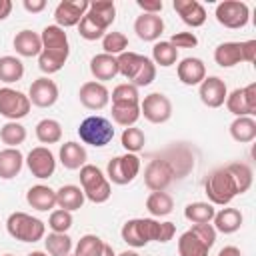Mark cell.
I'll return each instance as SVG.
<instances>
[{
	"label": "cell",
	"mask_w": 256,
	"mask_h": 256,
	"mask_svg": "<svg viewBox=\"0 0 256 256\" xmlns=\"http://www.w3.org/2000/svg\"><path fill=\"white\" fill-rule=\"evenodd\" d=\"M244 98H246L250 116L254 118V116H256V84H254V82L248 84V86H244Z\"/></svg>",
	"instance_id": "816d5d0a"
},
{
	"label": "cell",
	"mask_w": 256,
	"mask_h": 256,
	"mask_svg": "<svg viewBox=\"0 0 256 256\" xmlns=\"http://www.w3.org/2000/svg\"><path fill=\"white\" fill-rule=\"evenodd\" d=\"M176 50L178 48H194L196 44H198V38H196V34L194 32H176V34H172V38L168 40Z\"/></svg>",
	"instance_id": "681fc988"
},
{
	"label": "cell",
	"mask_w": 256,
	"mask_h": 256,
	"mask_svg": "<svg viewBox=\"0 0 256 256\" xmlns=\"http://www.w3.org/2000/svg\"><path fill=\"white\" fill-rule=\"evenodd\" d=\"M140 158L136 154H122V156H114L108 166H106V178L108 182L112 184H118V186H124V184H130L138 172H140Z\"/></svg>",
	"instance_id": "9c48e42d"
},
{
	"label": "cell",
	"mask_w": 256,
	"mask_h": 256,
	"mask_svg": "<svg viewBox=\"0 0 256 256\" xmlns=\"http://www.w3.org/2000/svg\"><path fill=\"white\" fill-rule=\"evenodd\" d=\"M226 168H228V172L232 174V178H234V182H236L238 194L248 192L250 186H252V180H254L252 168H250L248 164H244V162H232V164H226Z\"/></svg>",
	"instance_id": "8d00e7d4"
},
{
	"label": "cell",
	"mask_w": 256,
	"mask_h": 256,
	"mask_svg": "<svg viewBox=\"0 0 256 256\" xmlns=\"http://www.w3.org/2000/svg\"><path fill=\"white\" fill-rule=\"evenodd\" d=\"M30 98L14 88H0V116L8 118V122H18L30 112Z\"/></svg>",
	"instance_id": "30bf717a"
},
{
	"label": "cell",
	"mask_w": 256,
	"mask_h": 256,
	"mask_svg": "<svg viewBox=\"0 0 256 256\" xmlns=\"http://www.w3.org/2000/svg\"><path fill=\"white\" fill-rule=\"evenodd\" d=\"M70 226H72V212H68V210L58 208L48 218V228L52 232H68Z\"/></svg>",
	"instance_id": "bcb514c9"
},
{
	"label": "cell",
	"mask_w": 256,
	"mask_h": 256,
	"mask_svg": "<svg viewBox=\"0 0 256 256\" xmlns=\"http://www.w3.org/2000/svg\"><path fill=\"white\" fill-rule=\"evenodd\" d=\"M28 98H30V104H34V106H38V108H50V106H54L56 100H58V86H56V82L50 80L48 76L36 78V80L30 84Z\"/></svg>",
	"instance_id": "2e32d148"
},
{
	"label": "cell",
	"mask_w": 256,
	"mask_h": 256,
	"mask_svg": "<svg viewBox=\"0 0 256 256\" xmlns=\"http://www.w3.org/2000/svg\"><path fill=\"white\" fill-rule=\"evenodd\" d=\"M174 10L178 12L180 20L186 24V26H192V28H198L206 22V10L200 2L196 0H174Z\"/></svg>",
	"instance_id": "ffe728a7"
},
{
	"label": "cell",
	"mask_w": 256,
	"mask_h": 256,
	"mask_svg": "<svg viewBox=\"0 0 256 256\" xmlns=\"http://www.w3.org/2000/svg\"><path fill=\"white\" fill-rule=\"evenodd\" d=\"M218 256H242V252H240L236 246H224V248L218 252Z\"/></svg>",
	"instance_id": "11a10c76"
},
{
	"label": "cell",
	"mask_w": 256,
	"mask_h": 256,
	"mask_svg": "<svg viewBox=\"0 0 256 256\" xmlns=\"http://www.w3.org/2000/svg\"><path fill=\"white\" fill-rule=\"evenodd\" d=\"M36 138L42 144H56L62 138V126L54 118H44L36 124Z\"/></svg>",
	"instance_id": "836d02e7"
},
{
	"label": "cell",
	"mask_w": 256,
	"mask_h": 256,
	"mask_svg": "<svg viewBox=\"0 0 256 256\" xmlns=\"http://www.w3.org/2000/svg\"><path fill=\"white\" fill-rule=\"evenodd\" d=\"M26 164H28V170L32 172V176L36 178H50L56 170V158L54 154L46 148V146H36L28 152L26 156Z\"/></svg>",
	"instance_id": "9a60e30c"
},
{
	"label": "cell",
	"mask_w": 256,
	"mask_h": 256,
	"mask_svg": "<svg viewBox=\"0 0 256 256\" xmlns=\"http://www.w3.org/2000/svg\"><path fill=\"white\" fill-rule=\"evenodd\" d=\"M84 192L80 186H74V184H66L62 188L56 190V204L62 208V210H68V212H74V210H80L82 204H84Z\"/></svg>",
	"instance_id": "f1b7e54d"
},
{
	"label": "cell",
	"mask_w": 256,
	"mask_h": 256,
	"mask_svg": "<svg viewBox=\"0 0 256 256\" xmlns=\"http://www.w3.org/2000/svg\"><path fill=\"white\" fill-rule=\"evenodd\" d=\"M104 240L96 234H84L74 250V256H100L104 252Z\"/></svg>",
	"instance_id": "60d3db41"
},
{
	"label": "cell",
	"mask_w": 256,
	"mask_h": 256,
	"mask_svg": "<svg viewBox=\"0 0 256 256\" xmlns=\"http://www.w3.org/2000/svg\"><path fill=\"white\" fill-rule=\"evenodd\" d=\"M86 16H88L94 24H98L102 30H108V28L112 26V22L116 20V6H114V2H110V0L90 2Z\"/></svg>",
	"instance_id": "7402d4cb"
},
{
	"label": "cell",
	"mask_w": 256,
	"mask_h": 256,
	"mask_svg": "<svg viewBox=\"0 0 256 256\" xmlns=\"http://www.w3.org/2000/svg\"><path fill=\"white\" fill-rule=\"evenodd\" d=\"M120 142H122V146H124L126 152L136 154V152H140V150L144 148L146 136H144V132H142L140 128L128 126V128H124V132H122V136H120Z\"/></svg>",
	"instance_id": "b9f144b4"
},
{
	"label": "cell",
	"mask_w": 256,
	"mask_h": 256,
	"mask_svg": "<svg viewBox=\"0 0 256 256\" xmlns=\"http://www.w3.org/2000/svg\"><path fill=\"white\" fill-rule=\"evenodd\" d=\"M14 50L20 56H24V58L38 56L42 52V38H40V34H36L32 30H20L14 36Z\"/></svg>",
	"instance_id": "484cf974"
},
{
	"label": "cell",
	"mask_w": 256,
	"mask_h": 256,
	"mask_svg": "<svg viewBox=\"0 0 256 256\" xmlns=\"http://www.w3.org/2000/svg\"><path fill=\"white\" fill-rule=\"evenodd\" d=\"M140 116L152 124H164L172 116V102L162 92H152L140 100Z\"/></svg>",
	"instance_id": "7c38bea8"
},
{
	"label": "cell",
	"mask_w": 256,
	"mask_h": 256,
	"mask_svg": "<svg viewBox=\"0 0 256 256\" xmlns=\"http://www.w3.org/2000/svg\"><path fill=\"white\" fill-rule=\"evenodd\" d=\"M40 38H42V52L38 54V68L44 74L60 72L70 54V44L64 28L50 24L42 30Z\"/></svg>",
	"instance_id": "6da1fadb"
},
{
	"label": "cell",
	"mask_w": 256,
	"mask_h": 256,
	"mask_svg": "<svg viewBox=\"0 0 256 256\" xmlns=\"http://www.w3.org/2000/svg\"><path fill=\"white\" fill-rule=\"evenodd\" d=\"M226 108L230 114H234L236 118L238 116H250V110H248V104H246V98H244V88H236L232 90L228 96H226ZM252 118V116H250Z\"/></svg>",
	"instance_id": "ee69618b"
},
{
	"label": "cell",
	"mask_w": 256,
	"mask_h": 256,
	"mask_svg": "<svg viewBox=\"0 0 256 256\" xmlns=\"http://www.w3.org/2000/svg\"><path fill=\"white\" fill-rule=\"evenodd\" d=\"M204 194L208 196L210 204H216V206H226L232 202L234 196H238L236 182L226 166L216 168L214 172L208 174L204 182Z\"/></svg>",
	"instance_id": "3957f363"
},
{
	"label": "cell",
	"mask_w": 256,
	"mask_h": 256,
	"mask_svg": "<svg viewBox=\"0 0 256 256\" xmlns=\"http://www.w3.org/2000/svg\"><path fill=\"white\" fill-rule=\"evenodd\" d=\"M80 186H82L84 198H88L94 204L106 202L112 194V186H110L108 178L94 164H84L80 168Z\"/></svg>",
	"instance_id": "8992f818"
},
{
	"label": "cell",
	"mask_w": 256,
	"mask_h": 256,
	"mask_svg": "<svg viewBox=\"0 0 256 256\" xmlns=\"http://www.w3.org/2000/svg\"><path fill=\"white\" fill-rule=\"evenodd\" d=\"M198 96H200V100H202L204 106H208V108H220L226 102V96H228L226 82L222 78H218V76H206L200 82Z\"/></svg>",
	"instance_id": "e0dca14e"
},
{
	"label": "cell",
	"mask_w": 256,
	"mask_h": 256,
	"mask_svg": "<svg viewBox=\"0 0 256 256\" xmlns=\"http://www.w3.org/2000/svg\"><path fill=\"white\" fill-rule=\"evenodd\" d=\"M136 4L142 10V14H158L164 8L162 0H136Z\"/></svg>",
	"instance_id": "f907efd6"
},
{
	"label": "cell",
	"mask_w": 256,
	"mask_h": 256,
	"mask_svg": "<svg viewBox=\"0 0 256 256\" xmlns=\"http://www.w3.org/2000/svg\"><path fill=\"white\" fill-rule=\"evenodd\" d=\"M134 32L144 42H156L164 32V20L158 14H140L134 20Z\"/></svg>",
	"instance_id": "d6986e66"
},
{
	"label": "cell",
	"mask_w": 256,
	"mask_h": 256,
	"mask_svg": "<svg viewBox=\"0 0 256 256\" xmlns=\"http://www.w3.org/2000/svg\"><path fill=\"white\" fill-rule=\"evenodd\" d=\"M88 6H90L88 0H62V2H58L56 10H54L56 26H60V28L78 26L82 16L88 12Z\"/></svg>",
	"instance_id": "5bb4252c"
},
{
	"label": "cell",
	"mask_w": 256,
	"mask_h": 256,
	"mask_svg": "<svg viewBox=\"0 0 256 256\" xmlns=\"http://www.w3.org/2000/svg\"><path fill=\"white\" fill-rule=\"evenodd\" d=\"M174 208V200L170 194L166 192H152L148 198H146V210L152 214V216H168Z\"/></svg>",
	"instance_id": "74e56055"
},
{
	"label": "cell",
	"mask_w": 256,
	"mask_h": 256,
	"mask_svg": "<svg viewBox=\"0 0 256 256\" xmlns=\"http://www.w3.org/2000/svg\"><path fill=\"white\" fill-rule=\"evenodd\" d=\"M174 180V166L164 158H154L144 168V184L152 192H164Z\"/></svg>",
	"instance_id": "4fadbf2b"
},
{
	"label": "cell",
	"mask_w": 256,
	"mask_h": 256,
	"mask_svg": "<svg viewBox=\"0 0 256 256\" xmlns=\"http://www.w3.org/2000/svg\"><path fill=\"white\" fill-rule=\"evenodd\" d=\"M44 246L50 256H68L72 250V238L66 232H52L44 238Z\"/></svg>",
	"instance_id": "e575fe53"
},
{
	"label": "cell",
	"mask_w": 256,
	"mask_h": 256,
	"mask_svg": "<svg viewBox=\"0 0 256 256\" xmlns=\"http://www.w3.org/2000/svg\"><path fill=\"white\" fill-rule=\"evenodd\" d=\"M140 118V104H112V120L124 128L134 126Z\"/></svg>",
	"instance_id": "f35d334b"
},
{
	"label": "cell",
	"mask_w": 256,
	"mask_h": 256,
	"mask_svg": "<svg viewBox=\"0 0 256 256\" xmlns=\"http://www.w3.org/2000/svg\"><path fill=\"white\" fill-rule=\"evenodd\" d=\"M250 18V10L246 2L240 0H224L216 6V20L230 30H238L244 28L248 24Z\"/></svg>",
	"instance_id": "8fae6325"
},
{
	"label": "cell",
	"mask_w": 256,
	"mask_h": 256,
	"mask_svg": "<svg viewBox=\"0 0 256 256\" xmlns=\"http://www.w3.org/2000/svg\"><path fill=\"white\" fill-rule=\"evenodd\" d=\"M26 202L40 212H48L56 206V190L44 184H36L26 192Z\"/></svg>",
	"instance_id": "603a6c76"
},
{
	"label": "cell",
	"mask_w": 256,
	"mask_h": 256,
	"mask_svg": "<svg viewBox=\"0 0 256 256\" xmlns=\"http://www.w3.org/2000/svg\"><path fill=\"white\" fill-rule=\"evenodd\" d=\"M90 72L92 76L96 78V82H106V80H112L116 74H118V62H116V56H110V54H96L92 60H90Z\"/></svg>",
	"instance_id": "cb8c5ba5"
},
{
	"label": "cell",
	"mask_w": 256,
	"mask_h": 256,
	"mask_svg": "<svg viewBox=\"0 0 256 256\" xmlns=\"http://www.w3.org/2000/svg\"><path fill=\"white\" fill-rule=\"evenodd\" d=\"M6 230L14 240L38 242L46 234V224L40 218H34L26 212H12L6 220Z\"/></svg>",
	"instance_id": "5b68a950"
},
{
	"label": "cell",
	"mask_w": 256,
	"mask_h": 256,
	"mask_svg": "<svg viewBox=\"0 0 256 256\" xmlns=\"http://www.w3.org/2000/svg\"><path fill=\"white\" fill-rule=\"evenodd\" d=\"M22 6H24L26 12L36 14V12H42V10L46 8V0H24Z\"/></svg>",
	"instance_id": "f5cc1de1"
},
{
	"label": "cell",
	"mask_w": 256,
	"mask_h": 256,
	"mask_svg": "<svg viewBox=\"0 0 256 256\" xmlns=\"http://www.w3.org/2000/svg\"><path fill=\"white\" fill-rule=\"evenodd\" d=\"M208 252H210V248L192 230H186L178 238V254L180 256H208Z\"/></svg>",
	"instance_id": "4dcf8cb0"
},
{
	"label": "cell",
	"mask_w": 256,
	"mask_h": 256,
	"mask_svg": "<svg viewBox=\"0 0 256 256\" xmlns=\"http://www.w3.org/2000/svg\"><path fill=\"white\" fill-rule=\"evenodd\" d=\"M256 40L246 42H222L214 50V60L220 68H232L240 62H254Z\"/></svg>",
	"instance_id": "ba28073f"
},
{
	"label": "cell",
	"mask_w": 256,
	"mask_h": 256,
	"mask_svg": "<svg viewBox=\"0 0 256 256\" xmlns=\"http://www.w3.org/2000/svg\"><path fill=\"white\" fill-rule=\"evenodd\" d=\"M4 256H14V254H4Z\"/></svg>",
	"instance_id": "91938a15"
},
{
	"label": "cell",
	"mask_w": 256,
	"mask_h": 256,
	"mask_svg": "<svg viewBox=\"0 0 256 256\" xmlns=\"http://www.w3.org/2000/svg\"><path fill=\"white\" fill-rule=\"evenodd\" d=\"M122 240L132 248H144L148 242H158L160 222L154 218H132L120 230Z\"/></svg>",
	"instance_id": "277c9868"
},
{
	"label": "cell",
	"mask_w": 256,
	"mask_h": 256,
	"mask_svg": "<svg viewBox=\"0 0 256 256\" xmlns=\"http://www.w3.org/2000/svg\"><path fill=\"white\" fill-rule=\"evenodd\" d=\"M28 256H48V254H44V252H40V250H34V252H30Z\"/></svg>",
	"instance_id": "680465c9"
},
{
	"label": "cell",
	"mask_w": 256,
	"mask_h": 256,
	"mask_svg": "<svg viewBox=\"0 0 256 256\" xmlns=\"http://www.w3.org/2000/svg\"><path fill=\"white\" fill-rule=\"evenodd\" d=\"M78 98H80V104L84 108H88V110H102L110 102V92H108V88L102 82L90 80V82H84L80 86Z\"/></svg>",
	"instance_id": "ac0fdd59"
},
{
	"label": "cell",
	"mask_w": 256,
	"mask_h": 256,
	"mask_svg": "<svg viewBox=\"0 0 256 256\" xmlns=\"http://www.w3.org/2000/svg\"><path fill=\"white\" fill-rule=\"evenodd\" d=\"M78 32H80V36L84 40H98V38H102L106 34V30H102L98 24H94L86 14L82 16V20L78 24Z\"/></svg>",
	"instance_id": "7dc6e473"
},
{
	"label": "cell",
	"mask_w": 256,
	"mask_h": 256,
	"mask_svg": "<svg viewBox=\"0 0 256 256\" xmlns=\"http://www.w3.org/2000/svg\"><path fill=\"white\" fill-rule=\"evenodd\" d=\"M118 256H140L138 252H134V250H126V252H120Z\"/></svg>",
	"instance_id": "6f0895ef"
},
{
	"label": "cell",
	"mask_w": 256,
	"mask_h": 256,
	"mask_svg": "<svg viewBox=\"0 0 256 256\" xmlns=\"http://www.w3.org/2000/svg\"><path fill=\"white\" fill-rule=\"evenodd\" d=\"M112 104H140L138 88L124 82L112 90Z\"/></svg>",
	"instance_id": "f6af8a7d"
},
{
	"label": "cell",
	"mask_w": 256,
	"mask_h": 256,
	"mask_svg": "<svg viewBox=\"0 0 256 256\" xmlns=\"http://www.w3.org/2000/svg\"><path fill=\"white\" fill-rule=\"evenodd\" d=\"M214 230L216 232H222V234H232L236 230H240L244 218H242V212L238 208H222L220 212L214 214Z\"/></svg>",
	"instance_id": "83f0119b"
},
{
	"label": "cell",
	"mask_w": 256,
	"mask_h": 256,
	"mask_svg": "<svg viewBox=\"0 0 256 256\" xmlns=\"http://www.w3.org/2000/svg\"><path fill=\"white\" fill-rule=\"evenodd\" d=\"M154 64L162 66V68H168L172 64H176L178 60V50L168 42V40H160L152 46V58H150Z\"/></svg>",
	"instance_id": "d590c367"
},
{
	"label": "cell",
	"mask_w": 256,
	"mask_h": 256,
	"mask_svg": "<svg viewBox=\"0 0 256 256\" xmlns=\"http://www.w3.org/2000/svg\"><path fill=\"white\" fill-rule=\"evenodd\" d=\"M78 136L84 144L94 146V148H102L106 144L112 142L114 138V126L108 118L104 116H88L80 122L78 126Z\"/></svg>",
	"instance_id": "52a82bcc"
},
{
	"label": "cell",
	"mask_w": 256,
	"mask_h": 256,
	"mask_svg": "<svg viewBox=\"0 0 256 256\" xmlns=\"http://www.w3.org/2000/svg\"><path fill=\"white\" fill-rule=\"evenodd\" d=\"M24 76V64L16 56H2L0 58V82L12 84Z\"/></svg>",
	"instance_id": "d6a6232c"
},
{
	"label": "cell",
	"mask_w": 256,
	"mask_h": 256,
	"mask_svg": "<svg viewBox=\"0 0 256 256\" xmlns=\"http://www.w3.org/2000/svg\"><path fill=\"white\" fill-rule=\"evenodd\" d=\"M102 48H104V54H110V56H118L122 52H126L128 48V38L124 32H106L102 36Z\"/></svg>",
	"instance_id": "7bdbcfd3"
},
{
	"label": "cell",
	"mask_w": 256,
	"mask_h": 256,
	"mask_svg": "<svg viewBox=\"0 0 256 256\" xmlns=\"http://www.w3.org/2000/svg\"><path fill=\"white\" fill-rule=\"evenodd\" d=\"M68 256H74V254H68Z\"/></svg>",
	"instance_id": "94428289"
},
{
	"label": "cell",
	"mask_w": 256,
	"mask_h": 256,
	"mask_svg": "<svg viewBox=\"0 0 256 256\" xmlns=\"http://www.w3.org/2000/svg\"><path fill=\"white\" fill-rule=\"evenodd\" d=\"M214 214L216 210H214V204L210 202H192L184 208V216L192 224H210Z\"/></svg>",
	"instance_id": "1f68e13d"
},
{
	"label": "cell",
	"mask_w": 256,
	"mask_h": 256,
	"mask_svg": "<svg viewBox=\"0 0 256 256\" xmlns=\"http://www.w3.org/2000/svg\"><path fill=\"white\" fill-rule=\"evenodd\" d=\"M116 62H118V74H122L128 80V84L136 88L148 86L156 78V64L148 56L126 50L116 56Z\"/></svg>",
	"instance_id": "7a4b0ae2"
},
{
	"label": "cell",
	"mask_w": 256,
	"mask_h": 256,
	"mask_svg": "<svg viewBox=\"0 0 256 256\" xmlns=\"http://www.w3.org/2000/svg\"><path fill=\"white\" fill-rule=\"evenodd\" d=\"M24 164V156L18 148H4L0 150V178L2 180H10L16 178L22 170Z\"/></svg>",
	"instance_id": "4316f807"
},
{
	"label": "cell",
	"mask_w": 256,
	"mask_h": 256,
	"mask_svg": "<svg viewBox=\"0 0 256 256\" xmlns=\"http://www.w3.org/2000/svg\"><path fill=\"white\" fill-rule=\"evenodd\" d=\"M176 74H178V80L186 86H200V82L206 78V66L200 58H184L180 60L178 68H176Z\"/></svg>",
	"instance_id": "44dd1931"
},
{
	"label": "cell",
	"mask_w": 256,
	"mask_h": 256,
	"mask_svg": "<svg viewBox=\"0 0 256 256\" xmlns=\"http://www.w3.org/2000/svg\"><path fill=\"white\" fill-rule=\"evenodd\" d=\"M12 12V2L10 0H0V20H6Z\"/></svg>",
	"instance_id": "db71d44e"
},
{
	"label": "cell",
	"mask_w": 256,
	"mask_h": 256,
	"mask_svg": "<svg viewBox=\"0 0 256 256\" xmlns=\"http://www.w3.org/2000/svg\"><path fill=\"white\" fill-rule=\"evenodd\" d=\"M190 230H192L208 248L214 246V242H216V230H214L212 224H194Z\"/></svg>",
	"instance_id": "c3c4849f"
},
{
	"label": "cell",
	"mask_w": 256,
	"mask_h": 256,
	"mask_svg": "<svg viewBox=\"0 0 256 256\" xmlns=\"http://www.w3.org/2000/svg\"><path fill=\"white\" fill-rule=\"evenodd\" d=\"M230 136L240 142V144H248L256 138V120L250 116H238L234 118V122L230 124Z\"/></svg>",
	"instance_id": "f546056e"
},
{
	"label": "cell",
	"mask_w": 256,
	"mask_h": 256,
	"mask_svg": "<svg viewBox=\"0 0 256 256\" xmlns=\"http://www.w3.org/2000/svg\"><path fill=\"white\" fill-rule=\"evenodd\" d=\"M58 156H60L62 166L68 168V170H80L86 164V158H88L86 148L78 142H64L60 146Z\"/></svg>",
	"instance_id": "d4e9b609"
},
{
	"label": "cell",
	"mask_w": 256,
	"mask_h": 256,
	"mask_svg": "<svg viewBox=\"0 0 256 256\" xmlns=\"http://www.w3.org/2000/svg\"><path fill=\"white\" fill-rule=\"evenodd\" d=\"M0 140L8 148H18L26 140V128L20 122H6L0 128Z\"/></svg>",
	"instance_id": "ab89813d"
},
{
	"label": "cell",
	"mask_w": 256,
	"mask_h": 256,
	"mask_svg": "<svg viewBox=\"0 0 256 256\" xmlns=\"http://www.w3.org/2000/svg\"><path fill=\"white\" fill-rule=\"evenodd\" d=\"M100 256H116V254H114V250H112L110 244H104V252H102Z\"/></svg>",
	"instance_id": "9f6ffc18"
}]
</instances>
